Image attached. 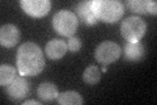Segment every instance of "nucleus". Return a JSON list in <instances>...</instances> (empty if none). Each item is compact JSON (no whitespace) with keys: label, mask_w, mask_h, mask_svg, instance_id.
Returning <instances> with one entry per match:
<instances>
[{"label":"nucleus","mask_w":157,"mask_h":105,"mask_svg":"<svg viewBox=\"0 0 157 105\" xmlns=\"http://www.w3.org/2000/svg\"><path fill=\"white\" fill-rule=\"evenodd\" d=\"M17 71L21 76H34L42 72L45 58L41 47L34 42H25L17 50Z\"/></svg>","instance_id":"1"},{"label":"nucleus","mask_w":157,"mask_h":105,"mask_svg":"<svg viewBox=\"0 0 157 105\" xmlns=\"http://www.w3.org/2000/svg\"><path fill=\"white\" fill-rule=\"evenodd\" d=\"M92 7L97 20L104 22H117L124 13L123 4L117 0H92Z\"/></svg>","instance_id":"2"},{"label":"nucleus","mask_w":157,"mask_h":105,"mask_svg":"<svg viewBox=\"0 0 157 105\" xmlns=\"http://www.w3.org/2000/svg\"><path fill=\"white\" fill-rule=\"evenodd\" d=\"M78 25V20L75 13L66 9L56 12L52 17V26L54 29L64 37H72L75 34Z\"/></svg>","instance_id":"3"},{"label":"nucleus","mask_w":157,"mask_h":105,"mask_svg":"<svg viewBox=\"0 0 157 105\" xmlns=\"http://www.w3.org/2000/svg\"><path fill=\"white\" fill-rule=\"evenodd\" d=\"M145 32L147 24L144 22V20H141V17L130 16L121 24V33L128 42H137L144 37Z\"/></svg>","instance_id":"4"},{"label":"nucleus","mask_w":157,"mask_h":105,"mask_svg":"<svg viewBox=\"0 0 157 105\" xmlns=\"http://www.w3.org/2000/svg\"><path fill=\"white\" fill-rule=\"evenodd\" d=\"M121 57V46L113 41H105L96 49V59L100 63L109 64Z\"/></svg>","instance_id":"5"},{"label":"nucleus","mask_w":157,"mask_h":105,"mask_svg":"<svg viewBox=\"0 0 157 105\" xmlns=\"http://www.w3.org/2000/svg\"><path fill=\"white\" fill-rule=\"evenodd\" d=\"M20 6L32 17H43L50 12V0H21Z\"/></svg>","instance_id":"6"},{"label":"nucleus","mask_w":157,"mask_h":105,"mask_svg":"<svg viewBox=\"0 0 157 105\" xmlns=\"http://www.w3.org/2000/svg\"><path fill=\"white\" fill-rule=\"evenodd\" d=\"M20 36H21V33H20V29L16 25H3L2 29H0V43L6 47H12L18 42Z\"/></svg>","instance_id":"7"},{"label":"nucleus","mask_w":157,"mask_h":105,"mask_svg":"<svg viewBox=\"0 0 157 105\" xmlns=\"http://www.w3.org/2000/svg\"><path fill=\"white\" fill-rule=\"evenodd\" d=\"M7 91L12 100H20L29 93V83L24 76H18L12 83L8 84Z\"/></svg>","instance_id":"8"},{"label":"nucleus","mask_w":157,"mask_h":105,"mask_svg":"<svg viewBox=\"0 0 157 105\" xmlns=\"http://www.w3.org/2000/svg\"><path fill=\"white\" fill-rule=\"evenodd\" d=\"M67 50H68V47L64 41L54 38L50 42H47L46 47H45V53L50 59H60L67 53Z\"/></svg>","instance_id":"9"},{"label":"nucleus","mask_w":157,"mask_h":105,"mask_svg":"<svg viewBox=\"0 0 157 105\" xmlns=\"http://www.w3.org/2000/svg\"><path fill=\"white\" fill-rule=\"evenodd\" d=\"M76 12L77 16L81 21H84L86 25H94L97 24V17L94 12H93L92 2H81L76 6Z\"/></svg>","instance_id":"10"},{"label":"nucleus","mask_w":157,"mask_h":105,"mask_svg":"<svg viewBox=\"0 0 157 105\" xmlns=\"http://www.w3.org/2000/svg\"><path fill=\"white\" fill-rule=\"evenodd\" d=\"M128 6L132 11L136 13H153L156 14L157 12V3L156 2H147V0H128L127 2Z\"/></svg>","instance_id":"11"},{"label":"nucleus","mask_w":157,"mask_h":105,"mask_svg":"<svg viewBox=\"0 0 157 105\" xmlns=\"http://www.w3.org/2000/svg\"><path fill=\"white\" fill-rule=\"evenodd\" d=\"M144 55V47L140 42H128L124 46V57L127 61H139Z\"/></svg>","instance_id":"12"},{"label":"nucleus","mask_w":157,"mask_h":105,"mask_svg":"<svg viewBox=\"0 0 157 105\" xmlns=\"http://www.w3.org/2000/svg\"><path fill=\"white\" fill-rule=\"evenodd\" d=\"M58 88L51 82H43L41 86L38 87V96L43 101H51V100L58 97Z\"/></svg>","instance_id":"13"},{"label":"nucleus","mask_w":157,"mask_h":105,"mask_svg":"<svg viewBox=\"0 0 157 105\" xmlns=\"http://www.w3.org/2000/svg\"><path fill=\"white\" fill-rule=\"evenodd\" d=\"M58 103L62 105H81L84 103L81 95L76 91H66L58 95Z\"/></svg>","instance_id":"14"},{"label":"nucleus","mask_w":157,"mask_h":105,"mask_svg":"<svg viewBox=\"0 0 157 105\" xmlns=\"http://www.w3.org/2000/svg\"><path fill=\"white\" fill-rule=\"evenodd\" d=\"M82 79H84V82L86 84H89V86H94L100 82L101 79V71L100 68L97 66H89L85 68L84 74H82Z\"/></svg>","instance_id":"15"},{"label":"nucleus","mask_w":157,"mask_h":105,"mask_svg":"<svg viewBox=\"0 0 157 105\" xmlns=\"http://www.w3.org/2000/svg\"><path fill=\"white\" fill-rule=\"evenodd\" d=\"M16 68L12 66H6L3 64L0 67V84L2 86H8L9 83H12L16 79Z\"/></svg>","instance_id":"16"},{"label":"nucleus","mask_w":157,"mask_h":105,"mask_svg":"<svg viewBox=\"0 0 157 105\" xmlns=\"http://www.w3.org/2000/svg\"><path fill=\"white\" fill-rule=\"evenodd\" d=\"M67 47H68V50H71V51H77V50H80V47H81V39L72 36L68 39Z\"/></svg>","instance_id":"17"},{"label":"nucleus","mask_w":157,"mask_h":105,"mask_svg":"<svg viewBox=\"0 0 157 105\" xmlns=\"http://www.w3.org/2000/svg\"><path fill=\"white\" fill-rule=\"evenodd\" d=\"M30 104H34V105H41V103L37 101V100H28V101L24 103V105H30Z\"/></svg>","instance_id":"18"}]
</instances>
